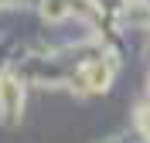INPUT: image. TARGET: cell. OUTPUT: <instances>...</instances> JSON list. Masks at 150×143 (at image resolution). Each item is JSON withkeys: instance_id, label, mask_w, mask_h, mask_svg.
<instances>
[{"instance_id": "3957f363", "label": "cell", "mask_w": 150, "mask_h": 143, "mask_svg": "<svg viewBox=\"0 0 150 143\" xmlns=\"http://www.w3.org/2000/svg\"><path fill=\"white\" fill-rule=\"evenodd\" d=\"M62 10H65V0H48V4H45V14H48V17H58Z\"/></svg>"}, {"instance_id": "277c9868", "label": "cell", "mask_w": 150, "mask_h": 143, "mask_svg": "<svg viewBox=\"0 0 150 143\" xmlns=\"http://www.w3.org/2000/svg\"><path fill=\"white\" fill-rule=\"evenodd\" d=\"M137 119H140V130L150 136V106H147V109H140V116H137Z\"/></svg>"}, {"instance_id": "7a4b0ae2", "label": "cell", "mask_w": 150, "mask_h": 143, "mask_svg": "<svg viewBox=\"0 0 150 143\" xmlns=\"http://www.w3.org/2000/svg\"><path fill=\"white\" fill-rule=\"evenodd\" d=\"M79 78H82V89H92V92H99V89L109 85V65L106 61H99V65H89L79 72Z\"/></svg>"}, {"instance_id": "6da1fadb", "label": "cell", "mask_w": 150, "mask_h": 143, "mask_svg": "<svg viewBox=\"0 0 150 143\" xmlns=\"http://www.w3.org/2000/svg\"><path fill=\"white\" fill-rule=\"evenodd\" d=\"M0 102H4L10 119H17V113H21V85H17V78H10V75L0 78Z\"/></svg>"}]
</instances>
